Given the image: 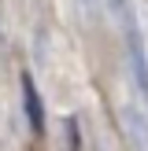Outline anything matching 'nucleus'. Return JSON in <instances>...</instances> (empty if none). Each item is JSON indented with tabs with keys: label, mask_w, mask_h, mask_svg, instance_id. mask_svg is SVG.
Here are the masks:
<instances>
[{
	"label": "nucleus",
	"mask_w": 148,
	"mask_h": 151,
	"mask_svg": "<svg viewBox=\"0 0 148 151\" xmlns=\"http://www.w3.org/2000/svg\"><path fill=\"white\" fill-rule=\"evenodd\" d=\"M122 26H126V48H130V66H133V81H137L141 96L148 103V59H144V41H141V29L133 22L130 7H122Z\"/></svg>",
	"instance_id": "nucleus-1"
},
{
	"label": "nucleus",
	"mask_w": 148,
	"mask_h": 151,
	"mask_svg": "<svg viewBox=\"0 0 148 151\" xmlns=\"http://www.w3.org/2000/svg\"><path fill=\"white\" fill-rule=\"evenodd\" d=\"M22 107H26V122L33 129V137H44V103L30 74H22Z\"/></svg>",
	"instance_id": "nucleus-2"
}]
</instances>
